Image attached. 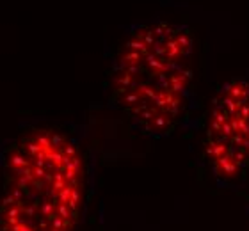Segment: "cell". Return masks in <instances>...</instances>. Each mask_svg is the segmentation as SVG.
Segmentation results:
<instances>
[{
	"label": "cell",
	"mask_w": 249,
	"mask_h": 231,
	"mask_svg": "<svg viewBox=\"0 0 249 231\" xmlns=\"http://www.w3.org/2000/svg\"><path fill=\"white\" fill-rule=\"evenodd\" d=\"M203 159L219 185L249 173V78L235 77L213 94L203 132Z\"/></svg>",
	"instance_id": "cell-3"
},
{
	"label": "cell",
	"mask_w": 249,
	"mask_h": 231,
	"mask_svg": "<svg viewBox=\"0 0 249 231\" xmlns=\"http://www.w3.org/2000/svg\"><path fill=\"white\" fill-rule=\"evenodd\" d=\"M194 34L183 23L153 20L134 25L110 66L116 108L153 139L171 135L194 100Z\"/></svg>",
	"instance_id": "cell-1"
},
{
	"label": "cell",
	"mask_w": 249,
	"mask_h": 231,
	"mask_svg": "<svg viewBox=\"0 0 249 231\" xmlns=\"http://www.w3.org/2000/svg\"><path fill=\"white\" fill-rule=\"evenodd\" d=\"M88 199V165L78 142L34 128L0 162V231H77Z\"/></svg>",
	"instance_id": "cell-2"
}]
</instances>
